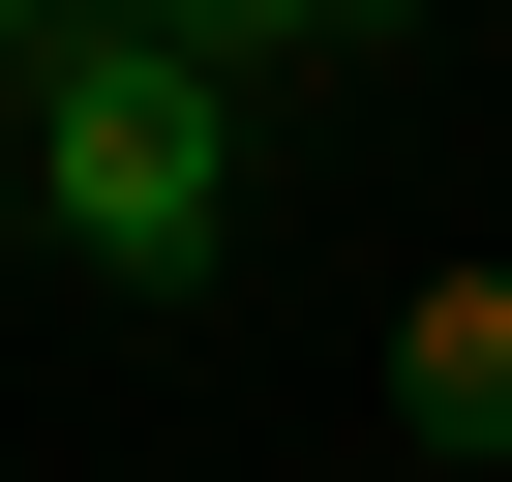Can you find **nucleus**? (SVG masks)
I'll use <instances>...</instances> for the list:
<instances>
[{
  "label": "nucleus",
  "instance_id": "2",
  "mask_svg": "<svg viewBox=\"0 0 512 482\" xmlns=\"http://www.w3.org/2000/svg\"><path fill=\"white\" fill-rule=\"evenodd\" d=\"M392 422H422V482H512V272H452L392 332Z\"/></svg>",
  "mask_w": 512,
  "mask_h": 482
},
{
  "label": "nucleus",
  "instance_id": "1",
  "mask_svg": "<svg viewBox=\"0 0 512 482\" xmlns=\"http://www.w3.org/2000/svg\"><path fill=\"white\" fill-rule=\"evenodd\" d=\"M31 241H61V272H121V302H211V241H241V91L151 61V31L31 61Z\"/></svg>",
  "mask_w": 512,
  "mask_h": 482
},
{
  "label": "nucleus",
  "instance_id": "4",
  "mask_svg": "<svg viewBox=\"0 0 512 482\" xmlns=\"http://www.w3.org/2000/svg\"><path fill=\"white\" fill-rule=\"evenodd\" d=\"M0 61H91V0H0Z\"/></svg>",
  "mask_w": 512,
  "mask_h": 482
},
{
  "label": "nucleus",
  "instance_id": "5",
  "mask_svg": "<svg viewBox=\"0 0 512 482\" xmlns=\"http://www.w3.org/2000/svg\"><path fill=\"white\" fill-rule=\"evenodd\" d=\"M362 61H392V0H362Z\"/></svg>",
  "mask_w": 512,
  "mask_h": 482
},
{
  "label": "nucleus",
  "instance_id": "6",
  "mask_svg": "<svg viewBox=\"0 0 512 482\" xmlns=\"http://www.w3.org/2000/svg\"><path fill=\"white\" fill-rule=\"evenodd\" d=\"M482 272H512V241H482Z\"/></svg>",
  "mask_w": 512,
  "mask_h": 482
},
{
  "label": "nucleus",
  "instance_id": "3",
  "mask_svg": "<svg viewBox=\"0 0 512 482\" xmlns=\"http://www.w3.org/2000/svg\"><path fill=\"white\" fill-rule=\"evenodd\" d=\"M91 31H151V61H211V91H332L362 0H91Z\"/></svg>",
  "mask_w": 512,
  "mask_h": 482
}]
</instances>
